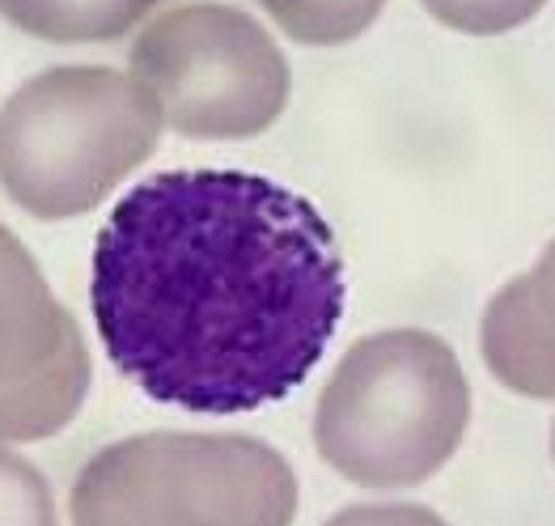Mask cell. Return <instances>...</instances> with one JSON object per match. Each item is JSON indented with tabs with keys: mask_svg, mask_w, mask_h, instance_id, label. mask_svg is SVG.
Masks as SVG:
<instances>
[{
	"mask_svg": "<svg viewBox=\"0 0 555 526\" xmlns=\"http://www.w3.org/2000/svg\"><path fill=\"white\" fill-rule=\"evenodd\" d=\"M344 302L326 217L255 170H162L111 208L93 242L90 310L111 365L199 416L293 395Z\"/></svg>",
	"mask_w": 555,
	"mask_h": 526,
	"instance_id": "1",
	"label": "cell"
},
{
	"mask_svg": "<svg viewBox=\"0 0 555 526\" xmlns=\"http://www.w3.org/2000/svg\"><path fill=\"white\" fill-rule=\"evenodd\" d=\"M470 386L454 348L395 328L348 348L319 395L314 441L326 467L361 488H412L463 446Z\"/></svg>",
	"mask_w": 555,
	"mask_h": 526,
	"instance_id": "2",
	"label": "cell"
},
{
	"mask_svg": "<svg viewBox=\"0 0 555 526\" xmlns=\"http://www.w3.org/2000/svg\"><path fill=\"white\" fill-rule=\"evenodd\" d=\"M162 124L137 77L47 68L0 106V188L39 221L81 217L153 157Z\"/></svg>",
	"mask_w": 555,
	"mask_h": 526,
	"instance_id": "3",
	"label": "cell"
},
{
	"mask_svg": "<svg viewBox=\"0 0 555 526\" xmlns=\"http://www.w3.org/2000/svg\"><path fill=\"white\" fill-rule=\"evenodd\" d=\"M73 526H293L297 476L242 433H140L73 484Z\"/></svg>",
	"mask_w": 555,
	"mask_h": 526,
	"instance_id": "4",
	"label": "cell"
},
{
	"mask_svg": "<svg viewBox=\"0 0 555 526\" xmlns=\"http://www.w3.org/2000/svg\"><path fill=\"white\" fill-rule=\"evenodd\" d=\"M132 77L191 141L259 137L288 102V60L272 35L250 13L208 0L179 4L140 30Z\"/></svg>",
	"mask_w": 555,
	"mask_h": 526,
	"instance_id": "5",
	"label": "cell"
},
{
	"mask_svg": "<svg viewBox=\"0 0 555 526\" xmlns=\"http://www.w3.org/2000/svg\"><path fill=\"white\" fill-rule=\"evenodd\" d=\"M93 379L86 335L43 281L26 242L0 226V441L64 429Z\"/></svg>",
	"mask_w": 555,
	"mask_h": 526,
	"instance_id": "6",
	"label": "cell"
},
{
	"mask_svg": "<svg viewBox=\"0 0 555 526\" xmlns=\"http://www.w3.org/2000/svg\"><path fill=\"white\" fill-rule=\"evenodd\" d=\"M483 361L517 395L555 399V242L483 315Z\"/></svg>",
	"mask_w": 555,
	"mask_h": 526,
	"instance_id": "7",
	"label": "cell"
},
{
	"mask_svg": "<svg viewBox=\"0 0 555 526\" xmlns=\"http://www.w3.org/2000/svg\"><path fill=\"white\" fill-rule=\"evenodd\" d=\"M157 0H0V17L47 43L124 39Z\"/></svg>",
	"mask_w": 555,
	"mask_h": 526,
	"instance_id": "8",
	"label": "cell"
},
{
	"mask_svg": "<svg viewBox=\"0 0 555 526\" xmlns=\"http://www.w3.org/2000/svg\"><path fill=\"white\" fill-rule=\"evenodd\" d=\"M288 39L310 48H335L365 35L386 0H259Z\"/></svg>",
	"mask_w": 555,
	"mask_h": 526,
	"instance_id": "9",
	"label": "cell"
},
{
	"mask_svg": "<svg viewBox=\"0 0 555 526\" xmlns=\"http://www.w3.org/2000/svg\"><path fill=\"white\" fill-rule=\"evenodd\" d=\"M0 526H60L43 472L0 446Z\"/></svg>",
	"mask_w": 555,
	"mask_h": 526,
	"instance_id": "10",
	"label": "cell"
},
{
	"mask_svg": "<svg viewBox=\"0 0 555 526\" xmlns=\"http://www.w3.org/2000/svg\"><path fill=\"white\" fill-rule=\"evenodd\" d=\"M547 0H424V9L463 35H505L530 22Z\"/></svg>",
	"mask_w": 555,
	"mask_h": 526,
	"instance_id": "11",
	"label": "cell"
},
{
	"mask_svg": "<svg viewBox=\"0 0 555 526\" xmlns=\"http://www.w3.org/2000/svg\"><path fill=\"white\" fill-rule=\"evenodd\" d=\"M326 526H450L441 514H433L428 505H352L344 514H335Z\"/></svg>",
	"mask_w": 555,
	"mask_h": 526,
	"instance_id": "12",
	"label": "cell"
},
{
	"mask_svg": "<svg viewBox=\"0 0 555 526\" xmlns=\"http://www.w3.org/2000/svg\"><path fill=\"white\" fill-rule=\"evenodd\" d=\"M552 441H555V433H552Z\"/></svg>",
	"mask_w": 555,
	"mask_h": 526,
	"instance_id": "13",
	"label": "cell"
}]
</instances>
